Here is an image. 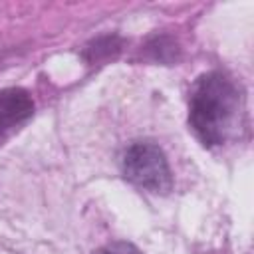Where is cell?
<instances>
[{"label": "cell", "instance_id": "7a4b0ae2", "mask_svg": "<svg viewBox=\"0 0 254 254\" xmlns=\"http://www.w3.org/2000/svg\"><path fill=\"white\" fill-rule=\"evenodd\" d=\"M121 169L125 179L143 190L165 194L173 187L167 157L153 143H133L123 155Z\"/></svg>", "mask_w": 254, "mask_h": 254}, {"label": "cell", "instance_id": "3957f363", "mask_svg": "<svg viewBox=\"0 0 254 254\" xmlns=\"http://www.w3.org/2000/svg\"><path fill=\"white\" fill-rule=\"evenodd\" d=\"M34 113V101L28 91L10 87L0 91V141L26 123Z\"/></svg>", "mask_w": 254, "mask_h": 254}, {"label": "cell", "instance_id": "277c9868", "mask_svg": "<svg viewBox=\"0 0 254 254\" xmlns=\"http://www.w3.org/2000/svg\"><path fill=\"white\" fill-rule=\"evenodd\" d=\"M93 254H141V250L129 242H111L95 250Z\"/></svg>", "mask_w": 254, "mask_h": 254}, {"label": "cell", "instance_id": "6da1fadb", "mask_svg": "<svg viewBox=\"0 0 254 254\" xmlns=\"http://www.w3.org/2000/svg\"><path fill=\"white\" fill-rule=\"evenodd\" d=\"M244 97L240 85L222 71H210L198 77L190 93L189 123L206 147H218L230 141L240 129Z\"/></svg>", "mask_w": 254, "mask_h": 254}]
</instances>
